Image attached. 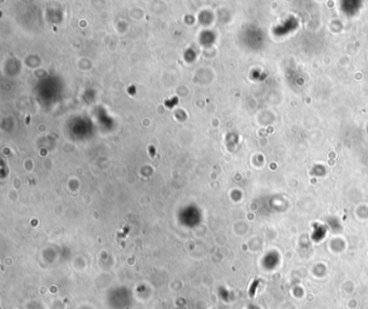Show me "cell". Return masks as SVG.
<instances>
[{
	"label": "cell",
	"instance_id": "cell-1",
	"mask_svg": "<svg viewBox=\"0 0 368 309\" xmlns=\"http://www.w3.org/2000/svg\"><path fill=\"white\" fill-rule=\"evenodd\" d=\"M258 283H259V280H257V281H255L254 283H253L252 287H250V297H253V296H254V294H255V291H256V287H257Z\"/></svg>",
	"mask_w": 368,
	"mask_h": 309
}]
</instances>
